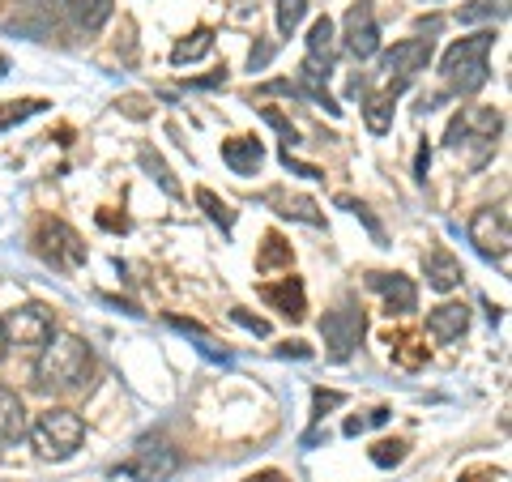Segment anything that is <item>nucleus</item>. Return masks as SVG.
<instances>
[{"label": "nucleus", "instance_id": "nucleus-1", "mask_svg": "<svg viewBox=\"0 0 512 482\" xmlns=\"http://www.w3.org/2000/svg\"><path fill=\"white\" fill-rule=\"evenodd\" d=\"M35 380L39 389H86L90 384V346L73 333H52L47 346L39 350L35 363Z\"/></svg>", "mask_w": 512, "mask_h": 482}, {"label": "nucleus", "instance_id": "nucleus-2", "mask_svg": "<svg viewBox=\"0 0 512 482\" xmlns=\"http://www.w3.org/2000/svg\"><path fill=\"white\" fill-rule=\"evenodd\" d=\"M491 43H495L491 30H478V35L457 39L453 47H448L444 64H440L448 90H457V94H478V90L491 82V64H487V60H491Z\"/></svg>", "mask_w": 512, "mask_h": 482}, {"label": "nucleus", "instance_id": "nucleus-3", "mask_svg": "<svg viewBox=\"0 0 512 482\" xmlns=\"http://www.w3.org/2000/svg\"><path fill=\"white\" fill-rule=\"evenodd\" d=\"M30 440H35L43 461H69L86 440V423H82V414L52 406V410L39 414L35 427H30Z\"/></svg>", "mask_w": 512, "mask_h": 482}, {"label": "nucleus", "instance_id": "nucleus-4", "mask_svg": "<svg viewBox=\"0 0 512 482\" xmlns=\"http://www.w3.org/2000/svg\"><path fill=\"white\" fill-rule=\"evenodd\" d=\"M500 128H504V116L495 107H466L461 116L448 124V150L461 154V150H470L478 146V163H487V158L495 154V137H500Z\"/></svg>", "mask_w": 512, "mask_h": 482}, {"label": "nucleus", "instance_id": "nucleus-5", "mask_svg": "<svg viewBox=\"0 0 512 482\" xmlns=\"http://www.w3.org/2000/svg\"><path fill=\"white\" fill-rule=\"evenodd\" d=\"M431 52H436V43H431V39H402V43H393V52H384V60H380V77H384L380 94L397 99V94H402L414 77H419L431 64Z\"/></svg>", "mask_w": 512, "mask_h": 482}, {"label": "nucleus", "instance_id": "nucleus-6", "mask_svg": "<svg viewBox=\"0 0 512 482\" xmlns=\"http://www.w3.org/2000/svg\"><path fill=\"white\" fill-rule=\"evenodd\" d=\"M175 470H180V457H175V448H167L163 440H141L133 448V457L116 465V474L137 478V482H167Z\"/></svg>", "mask_w": 512, "mask_h": 482}, {"label": "nucleus", "instance_id": "nucleus-7", "mask_svg": "<svg viewBox=\"0 0 512 482\" xmlns=\"http://www.w3.org/2000/svg\"><path fill=\"white\" fill-rule=\"evenodd\" d=\"M320 337H325V346H329V359H350L355 355V346H359V337H363V308H355V303H342V308H333L325 312V320H320Z\"/></svg>", "mask_w": 512, "mask_h": 482}, {"label": "nucleus", "instance_id": "nucleus-8", "mask_svg": "<svg viewBox=\"0 0 512 482\" xmlns=\"http://www.w3.org/2000/svg\"><path fill=\"white\" fill-rule=\"evenodd\" d=\"M470 244L487 256V261H500L508 265V244H512V231H508V210L500 205V210H478L470 218Z\"/></svg>", "mask_w": 512, "mask_h": 482}, {"label": "nucleus", "instance_id": "nucleus-9", "mask_svg": "<svg viewBox=\"0 0 512 482\" xmlns=\"http://www.w3.org/2000/svg\"><path fill=\"white\" fill-rule=\"evenodd\" d=\"M355 60H372L380 52V26H376V13H372V0H359L350 5L346 22H342V43Z\"/></svg>", "mask_w": 512, "mask_h": 482}, {"label": "nucleus", "instance_id": "nucleus-10", "mask_svg": "<svg viewBox=\"0 0 512 482\" xmlns=\"http://www.w3.org/2000/svg\"><path fill=\"white\" fill-rule=\"evenodd\" d=\"M52 333H56L52 312L39 308V303H26V308L9 312V320H5V337H9V346H22V350H43V346H47V337H52Z\"/></svg>", "mask_w": 512, "mask_h": 482}, {"label": "nucleus", "instance_id": "nucleus-11", "mask_svg": "<svg viewBox=\"0 0 512 482\" xmlns=\"http://www.w3.org/2000/svg\"><path fill=\"white\" fill-rule=\"evenodd\" d=\"M39 256L52 261L56 269H77L86 261V244L77 239L73 227H64V222H43L39 227Z\"/></svg>", "mask_w": 512, "mask_h": 482}, {"label": "nucleus", "instance_id": "nucleus-12", "mask_svg": "<svg viewBox=\"0 0 512 482\" xmlns=\"http://www.w3.org/2000/svg\"><path fill=\"white\" fill-rule=\"evenodd\" d=\"M367 282L384 295L389 316H410L414 308H419V291H414V282L402 278V273H367Z\"/></svg>", "mask_w": 512, "mask_h": 482}, {"label": "nucleus", "instance_id": "nucleus-13", "mask_svg": "<svg viewBox=\"0 0 512 482\" xmlns=\"http://www.w3.org/2000/svg\"><path fill=\"white\" fill-rule=\"evenodd\" d=\"M333 56H338V26L329 18H316L308 30V56H303V69L312 73H333Z\"/></svg>", "mask_w": 512, "mask_h": 482}, {"label": "nucleus", "instance_id": "nucleus-14", "mask_svg": "<svg viewBox=\"0 0 512 482\" xmlns=\"http://www.w3.org/2000/svg\"><path fill=\"white\" fill-rule=\"evenodd\" d=\"M466 325H470L466 303H440V308L427 316V337L431 342H440V346H448V342H457V337L466 333Z\"/></svg>", "mask_w": 512, "mask_h": 482}, {"label": "nucleus", "instance_id": "nucleus-15", "mask_svg": "<svg viewBox=\"0 0 512 482\" xmlns=\"http://www.w3.org/2000/svg\"><path fill=\"white\" fill-rule=\"evenodd\" d=\"M423 269H427V286H431V291L448 295V291H457V286H461V261L448 248H431L423 256Z\"/></svg>", "mask_w": 512, "mask_h": 482}, {"label": "nucleus", "instance_id": "nucleus-16", "mask_svg": "<svg viewBox=\"0 0 512 482\" xmlns=\"http://www.w3.org/2000/svg\"><path fill=\"white\" fill-rule=\"evenodd\" d=\"M222 163L235 175H256L265 163V146L256 137H231V141H222Z\"/></svg>", "mask_w": 512, "mask_h": 482}, {"label": "nucleus", "instance_id": "nucleus-17", "mask_svg": "<svg viewBox=\"0 0 512 482\" xmlns=\"http://www.w3.org/2000/svg\"><path fill=\"white\" fill-rule=\"evenodd\" d=\"M26 431H30V427H26V406H22V397L9 393V389H0V448L18 444Z\"/></svg>", "mask_w": 512, "mask_h": 482}, {"label": "nucleus", "instance_id": "nucleus-18", "mask_svg": "<svg viewBox=\"0 0 512 482\" xmlns=\"http://www.w3.org/2000/svg\"><path fill=\"white\" fill-rule=\"evenodd\" d=\"M60 9L82 30H99L111 18V0H60Z\"/></svg>", "mask_w": 512, "mask_h": 482}, {"label": "nucleus", "instance_id": "nucleus-19", "mask_svg": "<svg viewBox=\"0 0 512 482\" xmlns=\"http://www.w3.org/2000/svg\"><path fill=\"white\" fill-rule=\"evenodd\" d=\"M265 299H269V303H278L282 316L303 320V286H299L295 278H286L282 286H265Z\"/></svg>", "mask_w": 512, "mask_h": 482}, {"label": "nucleus", "instance_id": "nucleus-20", "mask_svg": "<svg viewBox=\"0 0 512 482\" xmlns=\"http://www.w3.org/2000/svg\"><path fill=\"white\" fill-rule=\"evenodd\" d=\"M363 120H367V128H372L376 137H384L393 128V99L389 94H367L363 99Z\"/></svg>", "mask_w": 512, "mask_h": 482}, {"label": "nucleus", "instance_id": "nucleus-21", "mask_svg": "<svg viewBox=\"0 0 512 482\" xmlns=\"http://www.w3.org/2000/svg\"><path fill=\"white\" fill-rule=\"evenodd\" d=\"M210 47H214V30H210V26H201V30H192L188 39L175 43L171 60H175V64H192V60H201L205 52H210Z\"/></svg>", "mask_w": 512, "mask_h": 482}, {"label": "nucleus", "instance_id": "nucleus-22", "mask_svg": "<svg viewBox=\"0 0 512 482\" xmlns=\"http://www.w3.org/2000/svg\"><path fill=\"white\" fill-rule=\"evenodd\" d=\"M274 9H278V35H286V39L308 18V0H274Z\"/></svg>", "mask_w": 512, "mask_h": 482}, {"label": "nucleus", "instance_id": "nucleus-23", "mask_svg": "<svg viewBox=\"0 0 512 482\" xmlns=\"http://www.w3.org/2000/svg\"><path fill=\"white\" fill-rule=\"evenodd\" d=\"M197 205H201V210H205V214H210V218L218 222L222 231H231V227H235V214H231V205H227V201H218L210 188H197Z\"/></svg>", "mask_w": 512, "mask_h": 482}, {"label": "nucleus", "instance_id": "nucleus-24", "mask_svg": "<svg viewBox=\"0 0 512 482\" xmlns=\"http://www.w3.org/2000/svg\"><path fill=\"white\" fill-rule=\"evenodd\" d=\"M389 423V410L376 406V410H367V414H355V419H346V436H359V431L367 427H384Z\"/></svg>", "mask_w": 512, "mask_h": 482}, {"label": "nucleus", "instance_id": "nucleus-25", "mask_svg": "<svg viewBox=\"0 0 512 482\" xmlns=\"http://www.w3.org/2000/svg\"><path fill=\"white\" fill-rule=\"evenodd\" d=\"M402 457H406V444H402V440H380V444L372 448V461L384 465V470H389V465H397Z\"/></svg>", "mask_w": 512, "mask_h": 482}, {"label": "nucleus", "instance_id": "nucleus-26", "mask_svg": "<svg viewBox=\"0 0 512 482\" xmlns=\"http://www.w3.org/2000/svg\"><path fill=\"white\" fill-rule=\"evenodd\" d=\"M483 13H504V0H478L474 9H461V22H474V18H483Z\"/></svg>", "mask_w": 512, "mask_h": 482}, {"label": "nucleus", "instance_id": "nucleus-27", "mask_svg": "<svg viewBox=\"0 0 512 482\" xmlns=\"http://www.w3.org/2000/svg\"><path fill=\"white\" fill-rule=\"evenodd\" d=\"M9 111H0V128L5 124H13V120H22V116H30V111H39L43 103H5Z\"/></svg>", "mask_w": 512, "mask_h": 482}, {"label": "nucleus", "instance_id": "nucleus-28", "mask_svg": "<svg viewBox=\"0 0 512 482\" xmlns=\"http://www.w3.org/2000/svg\"><path fill=\"white\" fill-rule=\"evenodd\" d=\"M231 316H235V320H239V325H244V329H252V333H261V337L269 333V320H261V316H248L244 308H235Z\"/></svg>", "mask_w": 512, "mask_h": 482}, {"label": "nucleus", "instance_id": "nucleus-29", "mask_svg": "<svg viewBox=\"0 0 512 482\" xmlns=\"http://www.w3.org/2000/svg\"><path fill=\"white\" fill-rule=\"evenodd\" d=\"M269 56H274V47H252V69H265V64H269Z\"/></svg>", "mask_w": 512, "mask_h": 482}, {"label": "nucleus", "instance_id": "nucleus-30", "mask_svg": "<svg viewBox=\"0 0 512 482\" xmlns=\"http://www.w3.org/2000/svg\"><path fill=\"white\" fill-rule=\"evenodd\" d=\"M338 393H325V389H316V410H329V406H338Z\"/></svg>", "mask_w": 512, "mask_h": 482}, {"label": "nucleus", "instance_id": "nucleus-31", "mask_svg": "<svg viewBox=\"0 0 512 482\" xmlns=\"http://www.w3.org/2000/svg\"><path fill=\"white\" fill-rule=\"evenodd\" d=\"M248 482H291V478H282V474L269 470V474H256V478H248Z\"/></svg>", "mask_w": 512, "mask_h": 482}, {"label": "nucleus", "instance_id": "nucleus-32", "mask_svg": "<svg viewBox=\"0 0 512 482\" xmlns=\"http://www.w3.org/2000/svg\"><path fill=\"white\" fill-rule=\"evenodd\" d=\"M9 355V337H5V320H0V359Z\"/></svg>", "mask_w": 512, "mask_h": 482}]
</instances>
